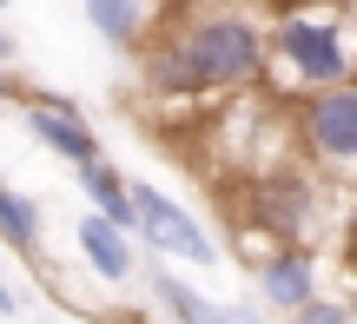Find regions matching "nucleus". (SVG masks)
I'll return each mask as SVG.
<instances>
[{"instance_id": "obj_1", "label": "nucleus", "mask_w": 357, "mask_h": 324, "mask_svg": "<svg viewBox=\"0 0 357 324\" xmlns=\"http://www.w3.org/2000/svg\"><path fill=\"white\" fill-rule=\"evenodd\" d=\"M265 79L278 106H305L318 93L357 79V33L344 13L324 7H291L265 20Z\"/></svg>"}, {"instance_id": "obj_2", "label": "nucleus", "mask_w": 357, "mask_h": 324, "mask_svg": "<svg viewBox=\"0 0 357 324\" xmlns=\"http://www.w3.org/2000/svg\"><path fill=\"white\" fill-rule=\"evenodd\" d=\"M199 93H245L265 79V20L238 0H205L178 13V33L166 40Z\"/></svg>"}, {"instance_id": "obj_3", "label": "nucleus", "mask_w": 357, "mask_h": 324, "mask_svg": "<svg viewBox=\"0 0 357 324\" xmlns=\"http://www.w3.org/2000/svg\"><path fill=\"white\" fill-rule=\"evenodd\" d=\"M291 132L305 146V159L331 179H357V79L318 93V100L291 106Z\"/></svg>"}, {"instance_id": "obj_4", "label": "nucleus", "mask_w": 357, "mask_h": 324, "mask_svg": "<svg viewBox=\"0 0 357 324\" xmlns=\"http://www.w3.org/2000/svg\"><path fill=\"white\" fill-rule=\"evenodd\" d=\"M126 199H132V232L153 252H172V259H185V265H218L212 232H205L178 199H166L159 185H139V179H126Z\"/></svg>"}, {"instance_id": "obj_5", "label": "nucleus", "mask_w": 357, "mask_h": 324, "mask_svg": "<svg viewBox=\"0 0 357 324\" xmlns=\"http://www.w3.org/2000/svg\"><path fill=\"white\" fill-rule=\"evenodd\" d=\"M258 298L271 304L278 318H291L298 304L318 298V252H298V245H271L265 259H258Z\"/></svg>"}, {"instance_id": "obj_6", "label": "nucleus", "mask_w": 357, "mask_h": 324, "mask_svg": "<svg viewBox=\"0 0 357 324\" xmlns=\"http://www.w3.org/2000/svg\"><path fill=\"white\" fill-rule=\"evenodd\" d=\"M26 132H33L47 153L73 159V172L100 159V139H93V126H86V119H79L73 106L60 100V93H40V100H26Z\"/></svg>"}, {"instance_id": "obj_7", "label": "nucleus", "mask_w": 357, "mask_h": 324, "mask_svg": "<svg viewBox=\"0 0 357 324\" xmlns=\"http://www.w3.org/2000/svg\"><path fill=\"white\" fill-rule=\"evenodd\" d=\"M265 225L278 238H271V245H298L305 252V225L318 219V185L311 179H291V172H265Z\"/></svg>"}, {"instance_id": "obj_8", "label": "nucleus", "mask_w": 357, "mask_h": 324, "mask_svg": "<svg viewBox=\"0 0 357 324\" xmlns=\"http://www.w3.org/2000/svg\"><path fill=\"white\" fill-rule=\"evenodd\" d=\"M73 238H79V259H86V272L100 278V285H126L132 278V245H126V232H113L106 219H79L73 225Z\"/></svg>"}, {"instance_id": "obj_9", "label": "nucleus", "mask_w": 357, "mask_h": 324, "mask_svg": "<svg viewBox=\"0 0 357 324\" xmlns=\"http://www.w3.org/2000/svg\"><path fill=\"white\" fill-rule=\"evenodd\" d=\"M79 192L93 199V219H106L113 232H132V199H126V179H119V166H106V159L79 166Z\"/></svg>"}, {"instance_id": "obj_10", "label": "nucleus", "mask_w": 357, "mask_h": 324, "mask_svg": "<svg viewBox=\"0 0 357 324\" xmlns=\"http://www.w3.org/2000/svg\"><path fill=\"white\" fill-rule=\"evenodd\" d=\"M0 238H7L13 252H26L33 259L40 238H47V225H40V199L13 192V185H0Z\"/></svg>"}, {"instance_id": "obj_11", "label": "nucleus", "mask_w": 357, "mask_h": 324, "mask_svg": "<svg viewBox=\"0 0 357 324\" xmlns=\"http://www.w3.org/2000/svg\"><path fill=\"white\" fill-rule=\"evenodd\" d=\"M153 298H159V311H166L172 324H218V304L199 298L192 285H178L172 265H159V272H153Z\"/></svg>"}, {"instance_id": "obj_12", "label": "nucleus", "mask_w": 357, "mask_h": 324, "mask_svg": "<svg viewBox=\"0 0 357 324\" xmlns=\"http://www.w3.org/2000/svg\"><path fill=\"white\" fill-rule=\"evenodd\" d=\"M86 20L100 40H113V47H139L146 33V7L139 0H86Z\"/></svg>"}, {"instance_id": "obj_13", "label": "nucleus", "mask_w": 357, "mask_h": 324, "mask_svg": "<svg viewBox=\"0 0 357 324\" xmlns=\"http://www.w3.org/2000/svg\"><path fill=\"white\" fill-rule=\"evenodd\" d=\"M291 324H357V304L351 298H324V291H318L311 304L291 311Z\"/></svg>"}, {"instance_id": "obj_14", "label": "nucleus", "mask_w": 357, "mask_h": 324, "mask_svg": "<svg viewBox=\"0 0 357 324\" xmlns=\"http://www.w3.org/2000/svg\"><path fill=\"white\" fill-rule=\"evenodd\" d=\"M13 311H20V291H13L7 272H0V318H13Z\"/></svg>"}, {"instance_id": "obj_15", "label": "nucleus", "mask_w": 357, "mask_h": 324, "mask_svg": "<svg viewBox=\"0 0 357 324\" xmlns=\"http://www.w3.org/2000/svg\"><path fill=\"white\" fill-rule=\"evenodd\" d=\"M13 93H20V86H13V79H7V66H0V100H13Z\"/></svg>"}, {"instance_id": "obj_16", "label": "nucleus", "mask_w": 357, "mask_h": 324, "mask_svg": "<svg viewBox=\"0 0 357 324\" xmlns=\"http://www.w3.org/2000/svg\"><path fill=\"white\" fill-rule=\"evenodd\" d=\"M0 66H13V40L7 33H0Z\"/></svg>"}, {"instance_id": "obj_17", "label": "nucleus", "mask_w": 357, "mask_h": 324, "mask_svg": "<svg viewBox=\"0 0 357 324\" xmlns=\"http://www.w3.org/2000/svg\"><path fill=\"white\" fill-rule=\"evenodd\" d=\"M139 7H146V0H139ZM153 7H185V0H153Z\"/></svg>"}, {"instance_id": "obj_18", "label": "nucleus", "mask_w": 357, "mask_h": 324, "mask_svg": "<svg viewBox=\"0 0 357 324\" xmlns=\"http://www.w3.org/2000/svg\"><path fill=\"white\" fill-rule=\"evenodd\" d=\"M351 225H357V206H351Z\"/></svg>"}, {"instance_id": "obj_19", "label": "nucleus", "mask_w": 357, "mask_h": 324, "mask_svg": "<svg viewBox=\"0 0 357 324\" xmlns=\"http://www.w3.org/2000/svg\"><path fill=\"white\" fill-rule=\"evenodd\" d=\"M0 7H13V0H0Z\"/></svg>"}]
</instances>
